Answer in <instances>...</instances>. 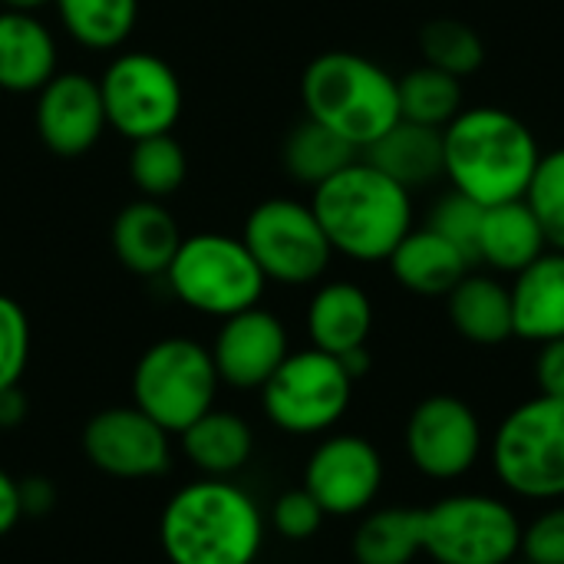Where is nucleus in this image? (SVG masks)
Here are the masks:
<instances>
[{
	"mask_svg": "<svg viewBox=\"0 0 564 564\" xmlns=\"http://www.w3.org/2000/svg\"><path fill=\"white\" fill-rule=\"evenodd\" d=\"M169 564H254L264 549V516L231 479H198L178 489L159 516Z\"/></svg>",
	"mask_w": 564,
	"mask_h": 564,
	"instance_id": "nucleus-1",
	"label": "nucleus"
},
{
	"mask_svg": "<svg viewBox=\"0 0 564 564\" xmlns=\"http://www.w3.org/2000/svg\"><path fill=\"white\" fill-rule=\"evenodd\" d=\"M446 178L479 205L522 198L542 159L532 129L509 109H463L443 129Z\"/></svg>",
	"mask_w": 564,
	"mask_h": 564,
	"instance_id": "nucleus-2",
	"label": "nucleus"
},
{
	"mask_svg": "<svg viewBox=\"0 0 564 564\" xmlns=\"http://www.w3.org/2000/svg\"><path fill=\"white\" fill-rule=\"evenodd\" d=\"M311 208L334 251L354 261H387L413 231V198L367 159L314 188Z\"/></svg>",
	"mask_w": 564,
	"mask_h": 564,
	"instance_id": "nucleus-3",
	"label": "nucleus"
},
{
	"mask_svg": "<svg viewBox=\"0 0 564 564\" xmlns=\"http://www.w3.org/2000/svg\"><path fill=\"white\" fill-rule=\"evenodd\" d=\"M301 99L307 119L344 135L360 152L400 119L397 79L380 63L350 50L311 59L301 76Z\"/></svg>",
	"mask_w": 564,
	"mask_h": 564,
	"instance_id": "nucleus-4",
	"label": "nucleus"
},
{
	"mask_svg": "<svg viewBox=\"0 0 564 564\" xmlns=\"http://www.w3.org/2000/svg\"><path fill=\"white\" fill-rule=\"evenodd\" d=\"M165 278L185 307L221 321L258 307L268 284L245 241L218 231L182 238Z\"/></svg>",
	"mask_w": 564,
	"mask_h": 564,
	"instance_id": "nucleus-5",
	"label": "nucleus"
},
{
	"mask_svg": "<svg viewBox=\"0 0 564 564\" xmlns=\"http://www.w3.org/2000/svg\"><path fill=\"white\" fill-rule=\"evenodd\" d=\"M499 482L532 502L564 499V400L539 393L516 406L492 436Z\"/></svg>",
	"mask_w": 564,
	"mask_h": 564,
	"instance_id": "nucleus-6",
	"label": "nucleus"
},
{
	"mask_svg": "<svg viewBox=\"0 0 564 564\" xmlns=\"http://www.w3.org/2000/svg\"><path fill=\"white\" fill-rule=\"evenodd\" d=\"M218 370L212 350L188 337L152 344L132 370V403L165 433H185L215 406Z\"/></svg>",
	"mask_w": 564,
	"mask_h": 564,
	"instance_id": "nucleus-7",
	"label": "nucleus"
},
{
	"mask_svg": "<svg viewBox=\"0 0 564 564\" xmlns=\"http://www.w3.org/2000/svg\"><path fill=\"white\" fill-rule=\"evenodd\" d=\"M522 552V522L496 496L463 492L423 509V555L436 564H509Z\"/></svg>",
	"mask_w": 564,
	"mask_h": 564,
	"instance_id": "nucleus-8",
	"label": "nucleus"
},
{
	"mask_svg": "<svg viewBox=\"0 0 564 564\" xmlns=\"http://www.w3.org/2000/svg\"><path fill=\"white\" fill-rule=\"evenodd\" d=\"M354 397V380L334 354L317 347L288 354L274 377L261 387L268 420L291 436L334 430Z\"/></svg>",
	"mask_w": 564,
	"mask_h": 564,
	"instance_id": "nucleus-9",
	"label": "nucleus"
},
{
	"mask_svg": "<svg viewBox=\"0 0 564 564\" xmlns=\"http://www.w3.org/2000/svg\"><path fill=\"white\" fill-rule=\"evenodd\" d=\"M99 93L106 126L129 142L172 132L185 106L175 69L162 56L142 50L119 53L99 76Z\"/></svg>",
	"mask_w": 564,
	"mask_h": 564,
	"instance_id": "nucleus-10",
	"label": "nucleus"
},
{
	"mask_svg": "<svg viewBox=\"0 0 564 564\" xmlns=\"http://www.w3.org/2000/svg\"><path fill=\"white\" fill-rule=\"evenodd\" d=\"M241 241L261 274L278 284H314L334 258L314 208L294 198H268L254 205Z\"/></svg>",
	"mask_w": 564,
	"mask_h": 564,
	"instance_id": "nucleus-11",
	"label": "nucleus"
},
{
	"mask_svg": "<svg viewBox=\"0 0 564 564\" xmlns=\"http://www.w3.org/2000/svg\"><path fill=\"white\" fill-rule=\"evenodd\" d=\"M403 440L410 463L436 482L463 479L482 456V423L476 410L449 393L420 400L406 420Z\"/></svg>",
	"mask_w": 564,
	"mask_h": 564,
	"instance_id": "nucleus-12",
	"label": "nucleus"
},
{
	"mask_svg": "<svg viewBox=\"0 0 564 564\" xmlns=\"http://www.w3.org/2000/svg\"><path fill=\"white\" fill-rule=\"evenodd\" d=\"M172 433L132 406L99 410L83 430V453L93 469L112 479H155L172 466Z\"/></svg>",
	"mask_w": 564,
	"mask_h": 564,
	"instance_id": "nucleus-13",
	"label": "nucleus"
},
{
	"mask_svg": "<svg viewBox=\"0 0 564 564\" xmlns=\"http://www.w3.org/2000/svg\"><path fill=\"white\" fill-rule=\"evenodd\" d=\"M383 486V459L364 436H327L304 466V489L327 516L367 512Z\"/></svg>",
	"mask_w": 564,
	"mask_h": 564,
	"instance_id": "nucleus-14",
	"label": "nucleus"
},
{
	"mask_svg": "<svg viewBox=\"0 0 564 564\" xmlns=\"http://www.w3.org/2000/svg\"><path fill=\"white\" fill-rule=\"evenodd\" d=\"M106 132L99 79L86 73H56L36 93V135L63 159L86 155Z\"/></svg>",
	"mask_w": 564,
	"mask_h": 564,
	"instance_id": "nucleus-15",
	"label": "nucleus"
},
{
	"mask_svg": "<svg viewBox=\"0 0 564 564\" xmlns=\"http://www.w3.org/2000/svg\"><path fill=\"white\" fill-rule=\"evenodd\" d=\"M288 354V330L264 307H248L225 317L212 344L218 380L235 390H261Z\"/></svg>",
	"mask_w": 564,
	"mask_h": 564,
	"instance_id": "nucleus-16",
	"label": "nucleus"
},
{
	"mask_svg": "<svg viewBox=\"0 0 564 564\" xmlns=\"http://www.w3.org/2000/svg\"><path fill=\"white\" fill-rule=\"evenodd\" d=\"M182 245V231L175 218L155 198L129 202L112 221V251L119 264L139 278L165 274L175 251Z\"/></svg>",
	"mask_w": 564,
	"mask_h": 564,
	"instance_id": "nucleus-17",
	"label": "nucleus"
},
{
	"mask_svg": "<svg viewBox=\"0 0 564 564\" xmlns=\"http://www.w3.org/2000/svg\"><path fill=\"white\" fill-rule=\"evenodd\" d=\"M509 294L516 337L532 344L564 337V251L549 248L542 258L522 268Z\"/></svg>",
	"mask_w": 564,
	"mask_h": 564,
	"instance_id": "nucleus-18",
	"label": "nucleus"
},
{
	"mask_svg": "<svg viewBox=\"0 0 564 564\" xmlns=\"http://www.w3.org/2000/svg\"><path fill=\"white\" fill-rule=\"evenodd\" d=\"M364 159L406 192L423 188L446 172L443 129L397 119L377 142L364 149Z\"/></svg>",
	"mask_w": 564,
	"mask_h": 564,
	"instance_id": "nucleus-19",
	"label": "nucleus"
},
{
	"mask_svg": "<svg viewBox=\"0 0 564 564\" xmlns=\"http://www.w3.org/2000/svg\"><path fill=\"white\" fill-rule=\"evenodd\" d=\"M56 76V40L36 13L0 10V89L40 93Z\"/></svg>",
	"mask_w": 564,
	"mask_h": 564,
	"instance_id": "nucleus-20",
	"label": "nucleus"
},
{
	"mask_svg": "<svg viewBox=\"0 0 564 564\" xmlns=\"http://www.w3.org/2000/svg\"><path fill=\"white\" fill-rule=\"evenodd\" d=\"M373 330V304L364 288L350 281L324 284L307 307V337L317 350L344 357L357 347H367Z\"/></svg>",
	"mask_w": 564,
	"mask_h": 564,
	"instance_id": "nucleus-21",
	"label": "nucleus"
},
{
	"mask_svg": "<svg viewBox=\"0 0 564 564\" xmlns=\"http://www.w3.org/2000/svg\"><path fill=\"white\" fill-rule=\"evenodd\" d=\"M387 261L393 278L420 297H446L473 268V261L433 228L410 231Z\"/></svg>",
	"mask_w": 564,
	"mask_h": 564,
	"instance_id": "nucleus-22",
	"label": "nucleus"
},
{
	"mask_svg": "<svg viewBox=\"0 0 564 564\" xmlns=\"http://www.w3.org/2000/svg\"><path fill=\"white\" fill-rule=\"evenodd\" d=\"M545 251H549L545 231L525 198H512V202H499L486 208L482 228H479L476 264L519 274Z\"/></svg>",
	"mask_w": 564,
	"mask_h": 564,
	"instance_id": "nucleus-23",
	"label": "nucleus"
},
{
	"mask_svg": "<svg viewBox=\"0 0 564 564\" xmlns=\"http://www.w3.org/2000/svg\"><path fill=\"white\" fill-rule=\"evenodd\" d=\"M178 436H182L185 459L208 479H231L248 466L254 453L251 426L238 413L215 410V406Z\"/></svg>",
	"mask_w": 564,
	"mask_h": 564,
	"instance_id": "nucleus-24",
	"label": "nucleus"
},
{
	"mask_svg": "<svg viewBox=\"0 0 564 564\" xmlns=\"http://www.w3.org/2000/svg\"><path fill=\"white\" fill-rule=\"evenodd\" d=\"M449 321L459 337L479 347H496L516 337L512 324V294L489 274H466L449 294Z\"/></svg>",
	"mask_w": 564,
	"mask_h": 564,
	"instance_id": "nucleus-25",
	"label": "nucleus"
},
{
	"mask_svg": "<svg viewBox=\"0 0 564 564\" xmlns=\"http://www.w3.org/2000/svg\"><path fill=\"white\" fill-rule=\"evenodd\" d=\"M416 555H423V509H380L354 532L357 564H410Z\"/></svg>",
	"mask_w": 564,
	"mask_h": 564,
	"instance_id": "nucleus-26",
	"label": "nucleus"
},
{
	"mask_svg": "<svg viewBox=\"0 0 564 564\" xmlns=\"http://www.w3.org/2000/svg\"><path fill=\"white\" fill-rule=\"evenodd\" d=\"M357 159H360L357 145H350L344 135L330 132L314 119L297 122L284 142V169L311 188H317L321 182H327L330 175H337Z\"/></svg>",
	"mask_w": 564,
	"mask_h": 564,
	"instance_id": "nucleus-27",
	"label": "nucleus"
},
{
	"mask_svg": "<svg viewBox=\"0 0 564 564\" xmlns=\"http://www.w3.org/2000/svg\"><path fill=\"white\" fill-rule=\"evenodd\" d=\"M66 33L89 50H116L139 20V0H53Z\"/></svg>",
	"mask_w": 564,
	"mask_h": 564,
	"instance_id": "nucleus-28",
	"label": "nucleus"
},
{
	"mask_svg": "<svg viewBox=\"0 0 564 564\" xmlns=\"http://www.w3.org/2000/svg\"><path fill=\"white\" fill-rule=\"evenodd\" d=\"M397 99L400 119L446 129L463 112V79L423 63L397 79Z\"/></svg>",
	"mask_w": 564,
	"mask_h": 564,
	"instance_id": "nucleus-29",
	"label": "nucleus"
},
{
	"mask_svg": "<svg viewBox=\"0 0 564 564\" xmlns=\"http://www.w3.org/2000/svg\"><path fill=\"white\" fill-rule=\"evenodd\" d=\"M129 175H132L135 188L142 192V198L162 202V198L175 195L188 175L185 149L178 145V139L172 132L135 139L129 149Z\"/></svg>",
	"mask_w": 564,
	"mask_h": 564,
	"instance_id": "nucleus-30",
	"label": "nucleus"
},
{
	"mask_svg": "<svg viewBox=\"0 0 564 564\" xmlns=\"http://www.w3.org/2000/svg\"><path fill=\"white\" fill-rule=\"evenodd\" d=\"M420 46H423V59L426 66H436L456 79L473 76L482 63H486V43L482 36L456 20V17H440L430 20L420 33Z\"/></svg>",
	"mask_w": 564,
	"mask_h": 564,
	"instance_id": "nucleus-31",
	"label": "nucleus"
},
{
	"mask_svg": "<svg viewBox=\"0 0 564 564\" xmlns=\"http://www.w3.org/2000/svg\"><path fill=\"white\" fill-rule=\"evenodd\" d=\"M522 198L539 218L549 248L564 251V149H555L539 159L535 175Z\"/></svg>",
	"mask_w": 564,
	"mask_h": 564,
	"instance_id": "nucleus-32",
	"label": "nucleus"
},
{
	"mask_svg": "<svg viewBox=\"0 0 564 564\" xmlns=\"http://www.w3.org/2000/svg\"><path fill=\"white\" fill-rule=\"evenodd\" d=\"M482 215H486V205H479L476 198H469V195H463V192L453 188L449 195H443V198L433 205L426 228H433L436 235H443L449 245H456V248L476 264Z\"/></svg>",
	"mask_w": 564,
	"mask_h": 564,
	"instance_id": "nucleus-33",
	"label": "nucleus"
},
{
	"mask_svg": "<svg viewBox=\"0 0 564 564\" xmlns=\"http://www.w3.org/2000/svg\"><path fill=\"white\" fill-rule=\"evenodd\" d=\"M30 364V317L26 311L0 294V390L20 387Z\"/></svg>",
	"mask_w": 564,
	"mask_h": 564,
	"instance_id": "nucleus-34",
	"label": "nucleus"
},
{
	"mask_svg": "<svg viewBox=\"0 0 564 564\" xmlns=\"http://www.w3.org/2000/svg\"><path fill=\"white\" fill-rule=\"evenodd\" d=\"M327 512L317 506V499L301 486V489H291L284 492L274 509H271V522L274 529L288 539V542H307L321 532Z\"/></svg>",
	"mask_w": 564,
	"mask_h": 564,
	"instance_id": "nucleus-35",
	"label": "nucleus"
},
{
	"mask_svg": "<svg viewBox=\"0 0 564 564\" xmlns=\"http://www.w3.org/2000/svg\"><path fill=\"white\" fill-rule=\"evenodd\" d=\"M522 555L529 564H564V506L545 509L522 529Z\"/></svg>",
	"mask_w": 564,
	"mask_h": 564,
	"instance_id": "nucleus-36",
	"label": "nucleus"
},
{
	"mask_svg": "<svg viewBox=\"0 0 564 564\" xmlns=\"http://www.w3.org/2000/svg\"><path fill=\"white\" fill-rule=\"evenodd\" d=\"M539 360H535V380L545 397H562L564 400V337L539 344Z\"/></svg>",
	"mask_w": 564,
	"mask_h": 564,
	"instance_id": "nucleus-37",
	"label": "nucleus"
},
{
	"mask_svg": "<svg viewBox=\"0 0 564 564\" xmlns=\"http://www.w3.org/2000/svg\"><path fill=\"white\" fill-rule=\"evenodd\" d=\"M56 506V486L46 476H30L20 482V509L26 519H43Z\"/></svg>",
	"mask_w": 564,
	"mask_h": 564,
	"instance_id": "nucleus-38",
	"label": "nucleus"
},
{
	"mask_svg": "<svg viewBox=\"0 0 564 564\" xmlns=\"http://www.w3.org/2000/svg\"><path fill=\"white\" fill-rule=\"evenodd\" d=\"M23 519V509H20V482L0 469V539Z\"/></svg>",
	"mask_w": 564,
	"mask_h": 564,
	"instance_id": "nucleus-39",
	"label": "nucleus"
},
{
	"mask_svg": "<svg viewBox=\"0 0 564 564\" xmlns=\"http://www.w3.org/2000/svg\"><path fill=\"white\" fill-rule=\"evenodd\" d=\"M26 420V397L20 387L0 390V430H17Z\"/></svg>",
	"mask_w": 564,
	"mask_h": 564,
	"instance_id": "nucleus-40",
	"label": "nucleus"
},
{
	"mask_svg": "<svg viewBox=\"0 0 564 564\" xmlns=\"http://www.w3.org/2000/svg\"><path fill=\"white\" fill-rule=\"evenodd\" d=\"M3 3V10H20V13H36V10H43L46 3H53V0H0Z\"/></svg>",
	"mask_w": 564,
	"mask_h": 564,
	"instance_id": "nucleus-41",
	"label": "nucleus"
}]
</instances>
